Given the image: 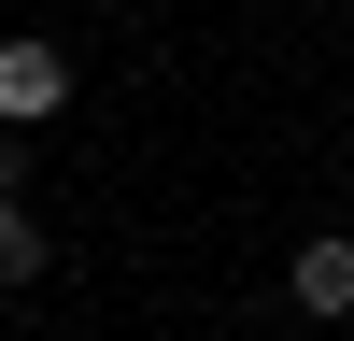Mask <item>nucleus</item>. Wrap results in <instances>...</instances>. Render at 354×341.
Instances as JSON below:
<instances>
[{"mask_svg":"<svg viewBox=\"0 0 354 341\" xmlns=\"http://www.w3.org/2000/svg\"><path fill=\"white\" fill-rule=\"evenodd\" d=\"M0 284H43V227H28L15 199H0Z\"/></svg>","mask_w":354,"mask_h":341,"instance_id":"7ed1b4c3","label":"nucleus"},{"mask_svg":"<svg viewBox=\"0 0 354 341\" xmlns=\"http://www.w3.org/2000/svg\"><path fill=\"white\" fill-rule=\"evenodd\" d=\"M43 114H71V57L57 43H0V128H43Z\"/></svg>","mask_w":354,"mask_h":341,"instance_id":"f257e3e1","label":"nucleus"},{"mask_svg":"<svg viewBox=\"0 0 354 341\" xmlns=\"http://www.w3.org/2000/svg\"><path fill=\"white\" fill-rule=\"evenodd\" d=\"M298 313H354V242H298Z\"/></svg>","mask_w":354,"mask_h":341,"instance_id":"f03ea898","label":"nucleus"}]
</instances>
